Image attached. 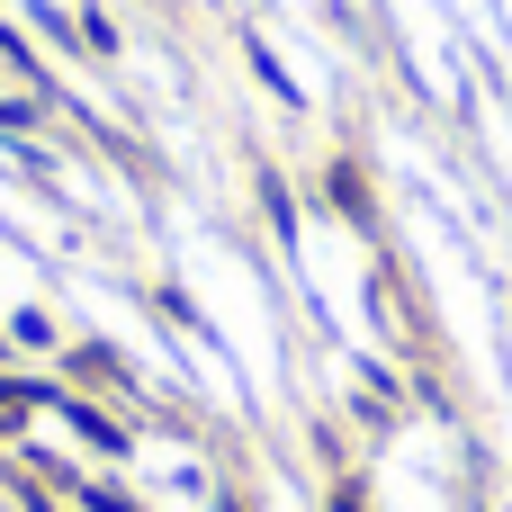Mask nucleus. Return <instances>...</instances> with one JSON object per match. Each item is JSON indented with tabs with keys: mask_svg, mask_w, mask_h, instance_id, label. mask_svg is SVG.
<instances>
[{
	"mask_svg": "<svg viewBox=\"0 0 512 512\" xmlns=\"http://www.w3.org/2000/svg\"><path fill=\"white\" fill-rule=\"evenodd\" d=\"M90 512H135L126 495H108V486H90Z\"/></svg>",
	"mask_w": 512,
	"mask_h": 512,
	"instance_id": "f257e3e1",
	"label": "nucleus"
}]
</instances>
